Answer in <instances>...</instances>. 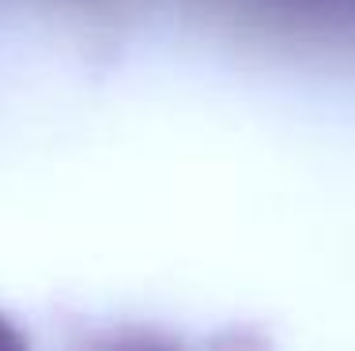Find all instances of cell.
<instances>
[{"instance_id":"cell-1","label":"cell","mask_w":355,"mask_h":351,"mask_svg":"<svg viewBox=\"0 0 355 351\" xmlns=\"http://www.w3.org/2000/svg\"><path fill=\"white\" fill-rule=\"evenodd\" d=\"M0 348H19V336H15L4 321H0Z\"/></svg>"}]
</instances>
